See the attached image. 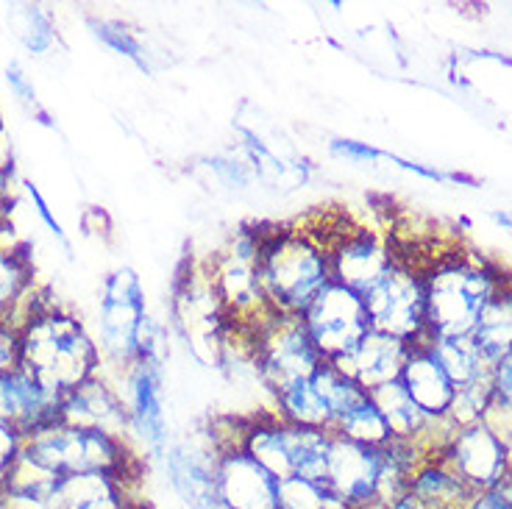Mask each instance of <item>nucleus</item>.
I'll return each mask as SVG.
<instances>
[{
    "mask_svg": "<svg viewBox=\"0 0 512 509\" xmlns=\"http://www.w3.org/2000/svg\"><path fill=\"white\" fill-rule=\"evenodd\" d=\"M17 365L51 393L67 395L98 376L103 359L95 337L76 315L34 298L26 323L20 326Z\"/></svg>",
    "mask_w": 512,
    "mask_h": 509,
    "instance_id": "nucleus-1",
    "label": "nucleus"
},
{
    "mask_svg": "<svg viewBox=\"0 0 512 509\" xmlns=\"http://www.w3.org/2000/svg\"><path fill=\"white\" fill-rule=\"evenodd\" d=\"M259 281L268 312L304 318L312 301L334 281L326 237L304 229L262 231Z\"/></svg>",
    "mask_w": 512,
    "mask_h": 509,
    "instance_id": "nucleus-2",
    "label": "nucleus"
},
{
    "mask_svg": "<svg viewBox=\"0 0 512 509\" xmlns=\"http://www.w3.org/2000/svg\"><path fill=\"white\" fill-rule=\"evenodd\" d=\"M426 340H468L487 301L507 284L499 268L471 254H446L423 268Z\"/></svg>",
    "mask_w": 512,
    "mask_h": 509,
    "instance_id": "nucleus-3",
    "label": "nucleus"
},
{
    "mask_svg": "<svg viewBox=\"0 0 512 509\" xmlns=\"http://www.w3.org/2000/svg\"><path fill=\"white\" fill-rule=\"evenodd\" d=\"M23 454L48 468L56 476H112L131 487L137 482L142 465L140 451L128 440L98 429H81L70 423H53L42 432L31 434L23 443Z\"/></svg>",
    "mask_w": 512,
    "mask_h": 509,
    "instance_id": "nucleus-4",
    "label": "nucleus"
},
{
    "mask_svg": "<svg viewBox=\"0 0 512 509\" xmlns=\"http://www.w3.org/2000/svg\"><path fill=\"white\" fill-rule=\"evenodd\" d=\"M148 326H151V315L145 306L140 276L131 268L109 273L98 298V337H95L103 362L120 373L142 359Z\"/></svg>",
    "mask_w": 512,
    "mask_h": 509,
    "instance_id": "nucleus-5",
    "label": "nucleus"
},
{
    "mask_svg": "<svg viewBox=\"0 0 512 509\" xmlns=\"http://www.w3.org/2000/svg\"><path fill=\"white\" fill-rule=\"evenodd\" d=\"M259 256H262V231L240 229L215 254L206 270L220 304L226 309V318L243 323L248 331L256 329L270 315L259 281Z\"/></svg>",
    "mask_w": 512,
    "mask_h": 509,
    "instance_id": "nucleus-6",
    "label": "nucleus"
},
{
    "mask_svg": "<svg viewBox=\"0 0 512 509\" xmlns=\"http://www.w3.org/2000/svg\"><path fill=\"white\" fill-rule=\"evenodd\" d=\"M371 329L393 334L404 343H421L426 337V281L421 265L396 254L371 293L362 295Z\"/></svg>",
    "mask_w": 512,
    "mask_h": 509,
    "instance_id": "nucleus-7",
    "label": "nucleus"
},
{
    "mask_svg": "<svg viewBox=\"0 0 512 509\" xmlns=\"http://www.w3.org/2000/svg\"><path fill=\"white\" fill-rule=\"evenodd\" d=\"M251 343H254V365L259 370V379L265 382L270 395L298 379L315 376V370L326 362L309 340L301 318L270 312L256 329H251Z\"/></svg>",
    "mask_w": 512,
    "mask_h": 509,
    "instance_id": "nucleus-8",
    "label": "nucleus"
},
{
    "mask_svg": "<svg viewBox=\"0 0 512 509\" xmlns=\"http://www.w3.org/2000/svg\"><path fill=\"white\" fill-rule=\"evenodd\" d=\"M117 390L128 409V429H131V446H137L148 457L162 459L170 448V426H167L165 404V362L142 357L126 370H120Z\"/></svg>",
    "mask_w": 512,
    "mask_h": 509,
    "instance_id": "nucleus-9",
    "label": "nucleus"
},
{
    "mask_svg": "<svg viewBox=\"0 0 512 509\" xmlns=\"http://www.w3.org/2000/svg\"><path fill=\"white\" fill-rule=\"evenodd\" d=\"M304 329L326 362H340L371 331L362 295L332 281L304 312Z\"/></svg>",
    "mask_w": 512,
    "mask_h": 509,
    "instance_id": "nucleus-10",
    "label": "nucleus"
},
{
    "mask_svg": "<svg viewBox=\"0 0 512 509\" xmlns=\"http://www.w3.org/2000/svg\"><path fill=\"white\" fill-rule=\"evenodd\" d=\"M440 459L460 476L471 493L496 490L512 476V451L482 420L457 429Z\"/></svg>",
    "mask_w": 512,
    "mask_h": 509,
    "instance_id": "nucleus-11",
    "label": "nucleus"
},
{
    "mask_svg": "<svg viewBox=\"0 0 512 509\" xmlns=\"http://www.w3.org/2000/svg\"><path fill=\"white\" fill-rule=\"evenodd\" d=\"M323 237L332 256L334 281L359 295L371 293L396 259L382 234L365 226H348V229L329 231Z\"/></svg>",
    "mask_w": 512,
    "mask_h": 509,
    "instance_id": "nucleus-12",
    "label": "nucleus"
},
{
    "mask_svg": "<svg viewBox=\"0 0 512 509\" xmlns=\"http://www.w3.org/2000/svg\"><path fill=\"white\" fill-rule=\"evenodd\" d=\"M218 457L220 451L206 434L184 437L167 448L162 457L167 484L187 509H220Z\"/></svg>",
    "mask_w": 512,
    "mask_h": 509,
    "instance_id": "nucleus-13",
    "label": "nucleus"
},
{
    "mask_svg": "<svg viewBox=\"0 0 512 509\" xmlns=\"http://www.w3.org/2000/svg\"><path fill=\"white\" fill-rule=\"evenodd\" d=\"M323 484L348 509L382 507V448H368L334 437Z\"/></svg>",
    "mask_w": 512,
    "mask_h": 509,
    "instance_id": "nucleus-14",
    "label": "nucleus"
},
{
    "mask_svg": "<svg viewBox=\"0 0 512 509\" xmlns=\"http://www.w3.org/2000/svg\"><path fill=\"white\" fill-rule=\"evenodd\" d=\"M62 395L51 393L20 365L0 373V423L12 426L23 440L59 423Z\"/></svg>",
    "mask_w": 512,
    "mask_h": 509,
    "instance_id": "nucleus-15",
    "label": "nucleus"
},
{
    "mask_svg": "<svg viewBox=\"0 0 512 509\" xmlns=\"http://www.w3.org/2000/svg\"><path fill=\"white\" fill-rule=\"evenodd\" d=\"M279 482L248 451L229 448L218 457L220 509H279Z\"/></svg>",
    "mask_w": 512,
    "mask_h": 509,
    "instance_id": "nucleus-16",
    "label": "nucleus"
},
{
    "mask_svg": "<svg viewBox=\"0 0 512 509\" xmlns=\"http://www.w3.org/2000/svg\"><path fill=\"white\" fill-rule=\"evenodd\" d=\"M59 420L81 429H98V432L115 434L120 440L131 443L128 429V409L117 393L115 384H109L101 373L92 376L90 382L78 384L76 390L62 395Z\"/></svg>",
    "mask_w": 512,
    "mask_h": 509,
    "instance_id": "nucleus-17",
    "label": "nucleus"
},
{
    "mask_svg": "<svg viewBox=\"0 0 512 509\" xmlns=\"http://www.w3.org/2000/svg\"><path fill=\"white\" fill-rule=\"evenodd\" d=\"M410 348V343L398 340L393 334L371 329L348 357H343L340 362H332V365H337L346 376H351L362 390L373 393L384 384L401 379V370H404V362L410 357Z\"/></svg>",
    "mask_w": 512,
    "mask_h": 509,
    "instance_id": "nucleus-18",
    "label": "nucleus"
},
{
    "mask_svg": "<svg viewBox=\"0 0 512 509\" xmlns=\"http://www.w3.org/2000/svg\"><path fill=\"white\" fill-rule=\"evenodd\" d=\"M398 382L404 384V390L412 395V401L423 409V415L448 418V409H451L457 387L448 379V373L440 365V359L435 357L426 337L410 348V357L404 362Z\"/></svg>",
    "mask_w": 512,
    "mask_h": 509,
    "instance_id": "nucleus-19",
    "label": "nucleus"
},
{
    "mask_svg": "<svg viewBox=\"0 0 512 509\" xmlns=\"http://www.w3.org/2000/svg\"><path fill=\"white\" fill-rule=\"evenodd\" d=\"M298 429L301 426L287 423L276 412H265V415L245 420L240 448L248 451L262 468H268L276 479H287L293 476Z\"/></svg>",
    "mask_w": 512,
    "mask_h": 509,
    "instance_id": "nucleus-20",
    "label": "nucleus"
},
{
    "mask_svg": "<svg viewBox=\"0 0 512 509\" xmlns=\"http://www.w3.org/2000/svg\"><path fill=\"white\" fill-rule=\"evenodd\" d=\"M48 509H134L131 487L112 476H67L59 479Z\"/></svg>",
    "mask_w": 512,
    "mask_h": 509,
    "instance_id": "nucleus-21",
    "label": "nucleus"
},
{
    "mask_svg": "<svg viewBox=\"0 0 512 509\" xmlns=\"http://www.w3.org/2000/svg\"><path fill=\"white\" fill-rule=\"evenodd\" d=\"M34 298V268L28 254L23 248L0 242V320H9L20 329Z\"/></svg>",
    "mask_w": 512,
    "mask_h": 509,
    "instance_id": "nucleus-22",
    "label": "nucleus"
},
{
    "mask_svg": "<svg viewBox=\"0 0 512 509\" xmlns=\"http://www.w3.org/2000/svg\"><path fill=\"white\" fill-rule=\"evenodd\" d=\"M471 345L485 359L487 368H496L512 351V281L493 295L471 331Z\"/></svg>",
    "mask_w": 512,
    "mask_h": 509,
    "instance_id": "nucleus-23",
    "label": "nucleus"
},
{
    "mask_svg": "<svg viewBox=\"0 0 512 509\" xmlns=\"http://www.w3.org/2000/svg\"><path fill=\"white\" fill-rule=\"evenodd\" d=\"M407 490L426 509H465L471 496H474L460 476L451 471L440 457L421 462L418 471L412 473Z\"/></svg>",
    "mask_w": 512,
    "mask_h": 509,
    "instance_id": "nucleus-24",
    "label": "nucleus"
},
{
    "mask_svg": "<svg viewBox=\"0 0 512 509\" xmlns=\"http://www.w3.org/2000/svg\"><path fill=\"white\" fill-rule=\"evenodd\" d=\"M273 412L293 426L301 429H323L332 432L334 415L329 401L320 393L318 382L309 379H298V382L287 384L284 390L273 393Z\"/></svg>",
    "mask_w": 512,
    "mask_h": 509,
    "instance_id": "nucleus-25",
    "label": "nucleus"
},
{
    "mask_svg": "<svg viewBox=\"0 0 512 509\" xmlns=\"http://www.w3.org/2000/svg\"><path fill=\"white\" fill-rule=\"evenodd\" d=\"M371 398L376 401V407L382 409L384 420H387V426H390V432L398 440H418L423 432H426V426H429V415H423V409L412 401V395L404 390V384L401 382H390L379 387V390H373Z\"/></svg>",
    "mask_w": 512,
    "mask_h": 509,
    "instance_id": "nucleus-26",
    "label": "nucleus"
},
{
    "mask_svg": "<svg viewBox=\"0 0 512 509\" xmlns=\"http://www.w3.org/2000/svg\"><path fill=\"white\" fill-rule=\"evenodd\" d=\"M332 434L334 437H343V440H351V443H359V446L368 448H382L384 443L393 440V432H390L382 409L376 407V401L371 398V393L362 395L354 407L346 409L340 418L334 420Z\"/></svg>",
    "mask_w": 512,
    "mask_h": 509,
    "instance_id": "nucleus-27",
    "label": "nucleus"
},
{
    "mask_svg": "<svg viewBox=\"0 0 512 509\" xmlns=\"http://www.w3.org/2000/svg\"><path fill=\"white\" fill-rule=\"evenodd\" d=\"M435 357L448 373V379L454 387H465V384L476 382L482 376H490L493 368H487L485 359L476 354L471 340H429Z\"/></svg>",
    "mask_w": 512,
    "mask_h": 509,
    "instance_id": "nucleus-28",
    "label": "nucleus"
},
{
    "mask_svg": "<svg viewBox=\"0 0 512 509\" xmlns=\"http://www.w3.org/2000/svg\"><path fill=\"white\" fill-rule=\"evenodd\" d=\"M12 28L14 37L37 56H48L59 45L51 14L42 6H17L12 12Z\"/></svg>",
    "mask_w": 512,
    "mask_h": 509,
    "instance_id": "nucleus-29",
    "label": "nucleus"
},
{
    "mask_svg": "<svg viewBox=\"0 0 512 509\" xmlns=\"http://www.w3.org/2000/svg\"><path fill=\"white\" fill-rule=\"evenodd\" d=\"M62 476H56L48 468H42L39 462L28 457V454H20L17 462L12 465V471L3 482V490L6 493H14V496H26L34 498V501H48L51 493L56 490Z\"/></svg>",
    "mask_w": 512,
    "mask_h": 509,
    "instance_id": "nucleus-30",
    "label": "nucleus"
},
{
    "mask_svg": "<svg viewBox=\"0 0 512 509\" xmlns=\"http://www.w3.org/2000/svg\"><path fill=\"white\" fill-rule=\"evenodd\" d=\"M279 509H348L323 482L287 476L279 482Z\"/></svg>",
    "mask_w": 512,
    "mask_h": 509,
    "instance_id": "nucleus-31",
    "label": "nucleus"
},
{
    "mask_svg": "<svg viewBox=\"0 0 512 509\" xmlns=\"http://www.w3.org/2000/svg\"><path fill=\"white\" fill-rule=\"evenodd\" d=\"M90 28L95 37L101 39L106 48H112L120 56H126L128 62H134L142 73H151V56L145 51L142 39L137 31L123 26L120 20H90Z\"/></svg>",
    "mask_w": 512,
    "mask_h": 509,
    "instance_id": "nucleus-32",
    "label": "nucleus"
},
{
    "mask_svg": "<svg viewBox=\"0 0 512 509\" xmlns=\"http://www.w3.org/2000/svg\"><path fill=\"white\" fill-rule=\"evenodd\" d=\"M490 401H493V373L482 376V379H476L471 384H465V387H457L451 409H448V418L454 420L457 429L479 423V420H485Z\"/></svg>",
    "mask_w": 512,
    "mask_h": 509,
    "instance_id": "nucleus-33",
    "label": "nucleus"
},
{
    "mask_svg": "<svg viewBox=\"0 0 512 509\" xmlns=\"http://www.w3.org/2000/svg\"><path fill=\"white\" fill-rule=\"evenodd\" d=\"M206 167L229 190H245L256 179L254 170L248 165V159H237V156H212Z\"/></svg>",
    "mask_w": 512,
    "mask_h": 509,
    "instance_id": "nucleus-34",
    "label": "nucleus"
},
{
    "mask_svg": "<svg viewBox=\"0 0 512 509\" xmlns=\"http://www.w3.org/2000/svg\"><path fill=\"white\" fill-rule=\"evenodd\" d=\"M329 151L337 156V159H346V162H354V165H373L379 159H387V153L373 148L368 142L346 140V137H337V140L329 142Z\"/></svg>",
    "mask_w": 512,
    "mask_h": 509,
    "instance_id": "nucleus-35",
    "label": "nucleus"
},
{
    "mask_svg": "<svg viewBox=\"0 0 512 509\" xmlns=\"http://www.w3.org/2000/svg\"><path fill=\"white\" fill-rule=\"evenodd\" d=\"M485 423L490 432L499 437L504 446L512 451V404L507 401H499V398H493L490 401V407L485 412Z\"/></svg>",
    "mask_w": 512,
    "mask_h": 509,
    "instance_id": "nucleus-36",
    "label": "nucleus"
},
{
    "mask_svg": "<svg viewBox=\"0 0 512 509\" xmlns=\"http://www.w3.org/2000/svg\"><path fill=\"white\" fill-rule=\"evenodd\" d=\"M23 437L14 432L12 426L0 423V487L6 482V476L12 471V465L17 462V457L23 454Z\"/></svg>",
    "mask_w": 512,
    "mask_h": 509,
    "instance_id": "nucleus-37",
    "label": "nucleus"
},
{
    "mask_svg": "<svg viewBox=\"0 0 512 509\" xmlns=\"http://www.w3.org/2000/svg\"><path fill=\"white\" fill-rule=\"evenodd\" d=\"M6 84L12 87V92L17 95V101L28 106V109H37V90H34V84L28 81L26 70L20 67L17 62L6 64Z\"/></svg>",
    "mask_w": 512,
    "mask_h": 509,
    "instance_id": "nucleus-38",
    "label": "nucleus"
},
{
    "mask_svg": "<svg viewBox=\"0 0 512 509\" xmlns=\"http://www.w3.org/2000/svg\"><path fill=\"white\" fill-rule=\"evenodd\" d=\"M465 509H512V476L496 490L474 493Z\"/></svg>",
    "mask_w": 512,
    "mask_h": 509,
    "instance_id": "nucleus-39",
    "label": "nucleus"
},
{
    "mask_svg": "<svg viewBox=\"0 0 512 509\" xmlns=\"http://www.w3.org/2000/svg\"><path fill=\"white\" fill-rule=\"evenodd\" d=\"M17 345H20V329L9 320H0V373L17 365Z\"/></svg>",
    "mask_w": 512,
    "mask_h": 509,
    "instance_id": "nucleus-40",
    "label": "nucleus"
},
{
    "mask_svg": "<svg viewBox=\"0 0 512 509\" xmlns=\"http://www.w3.org/2000/svg\"><path fill=\"white\" fill-rule=\"evenodd\" d=\"M23 187H26L28 198H31V204H34V209H37L39 220H42V223H45V226H48V229H51V234H53V237H56V240L64 242V245H67V237H64L62 223H59V220H56V217H53L51 206L45 204V198H42V192H39L37 187H34V184H31V181H26V184H23Z\"/></svg>",
    "mask_w": 512,
    "mask_h": 509,
    "instance_id": "nucleus-41",
    "label": "nucleus"
},
{
    "mask_svg": "<svg viewBox=\"0 0 512 509\" xmlns=\"http://www.w3.org/2000/svg\"><path fill=\"white\" fill-rule=\"evenodd\" d=\"M493 398L512 404V351L493 368Z\"/></svg>",
    "mask_w": 512,
    "mask_h": 509,
    "instance_id": "nucleus-42",
    "label": "nucleus"
},
{
    "mask_svg": "<svg viewBox=\"0 0 512 509\" xmlns=\"http://www.w3.org/2000/svg\"><path fill=\"white\" fill-rule=\"evenodd\" d=\"M0 509H48V504H45V501H34V498H26V496H14V493H6V490H3Z\"/></svg>",
    "mask_w": 512,
    "mask_h": 509,
    "instance_id": "nucleus-43",
    "label": "nucleus"
},
{
    "mask_svg": "<svg viewBox=\"0 0 512 509\" xmlns=\"http://www.w3.org/2000/svg\"><path fill=\"white\" fill-rule=\"evenodd\" d=\"M387 509H426V507H423L421 501H418V498L412 496L410 490H407V493H401V496H398Z\"/></svg>",
    "mask_w": 512,
    "mask_h": 509,
    "instance_id": "nucleus-44",
    "label": "nucleus"
},
{
    "mask_svg": "<svg viewBox=\"0 0 512 509\" xmlns=\"http://www.w3.org/2000/svg\"><path fill=\"white\" fill-rule=\"evenodd\" d=\"M0 223H3V198H0Z\"/></svg>",
    "mask_w": 512,
    "mask_h": 509,
    "instance_id": "nucleus-45",
    "label": "nucleus"
},
{
    "mask_svg": "<svg viewBox=\"0 0 512 509\" xmlns=\"http://www.w3.org/2000/svg\"><path fill=\"white\" fill-rule=\"evenodd\" d=\"M0 498H3V487H0Z\"/></svg>",
    "mask_w": 512,
    "mask_h": 509,
    "instance_id": "nucleus-46",
    "label": "nucleus"
},
{
    "mask_svg": "<svg viewBox=\"0 0 512 509\" xmlns=\"http://www.w3.org/2000/svg\"><path fill=\"white\" fill-rule=\"evenodd\" d=\"M371 509H387V507H371Z\"/></svg>",
    "mask_w": 512,
    "mask_h": 509,
    "instance_id": "nucleus-47",
    "label": "nucleus"
}]
</instances>
